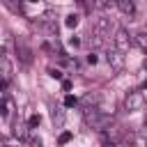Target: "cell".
Returning a JSON list of instances; mask_svg holds the SVG:
<instances>
[{
    "label": "cell",
    "instance_id": "obj_1",
    "mask_svg": "<svg viewBox=\"0 0 147 147\" xmlns=\"http://www.w3.org/2000/svg\"><path fill=\"white\" fill-rule=\"evenodd\" d=\"M85 124L94 131H106L110 124H113V115L108 113H101L99 108H85V115H83Z\"/></svg>",
    "mask_w": 147,
    "mask_h": 147
},
{
    "label": "cell",
    "instance_id": "obj_2",
    "mask_svg": "<svg viewBox=\"0 0 147 147\" xmlns=\"http://www.w3.org/2000/svg\"><path fill=\"white\" fill-rule=\"evenodd\" d=\"M124 108L129 113H138L145 108V94L142 92H129L126 99H124Z\"/></svg>",
    "mask_w": 147,
    "mask_h": 147
},
{
    "label": "cell",
    "instance_id": "obj_3",
    "mask_svg": "<svg viewBox=\"0 0 147 147\" xmlns=\"http://www.w3.org/2000/svg\"><path fill=\"white\" fill-rule=\"evenodd\" d=\"M16 53H18L21 64H25V67H30V64H32V48L28 46L25 37H16Z\"/></svg>",
    "mask_w": 147,
    "mask_h": 147
},
{
    "label": "cell",
    "instance_id": "obj_4",
    "mask_svg": "<svg viewBox=\"0 0 147 147\" xmlns=\"http://www.w3.org/2000/svg\"><path fill=\"white\" fill-rule=\"evenodd\" d=\"M113 39H115V48H117L119 53H126V51L131 48V44H133V41H131V37H129V32H126L124 28H119V30L115 32V37H113Z\"/></svg>",
    "mask_w": 147,
    "mask_h": 147
},
{
    "label": "cell",
    "instance_id": "obj_5",
    "mask_svg": "<svg viewBox=\"0 0 147 147\" xmlns=\"http://www.w3.org/2000/svg\"><path fill=\"white\" fill-rule=\"evenodd\" d=\"M108 64H110V69L115 74H119L124 69V53H119L117 48H110L108 51Z\"/></svg>",
    "mask_w": 147,
    "mask_h": 147
},
{
    "label": "cell",
    "instance_id": "obj_6",
    "mask_svg": "<svg viewBox=\"0 0 147 147\" xmlns=\"http://www.w3.org/2000/svg\"><path fill=\"white\" fill-rule=\"evenodd\" d=\"M64 119H67L64 110H62L60 106H51V122H53V126H55V129H62V126H64Z\"/></svg>",
    "mask_w": 147,
    "mask_h": 147
},
{
    "label": "cell",
    "instance_id": "obj_7",
    "mask_svg": "<svg viewBox=\"0 0 147 147\" xmlns=\"http://www.w3.org/2000/svg\"><path fill=\"white\" fill-rule=\"evenodd\" d=\"M11 136H14V138H18V140L28 138V124H23L21 119H16V122L11 124Z\"/></svg>",
    "mask_w": 147,
    "mask_h": 147
},
{
    "label": "cell",
    "instance_id": "obj_8",
    "mask_svg": "<svg viewBox=\"0 0 147 147\" xmlns=\"http://www.w3.org/2000/svg\"><path fill=\"white\" fill-rule=\"evenodd\" d=\"M96 101H99V96L92 94V92H87L83 99H78V106H83V110L85 108H96Z\"/></svg>",
    "mask_w": 147,
    "mask_h": 147
},
{
    "label": "cell",
    "instance_id": "obj_9",
    "mask_svg": "<svg viewBox=\"0 0 147 147\" xmlns=\"http://www.w3.org/2000/svg\"><path fill=\"white\" fill-rule=\"evenodd\" d=\"M117 7H119V9H122V14H124V16H129V18L136 14V5H133V0H117Z\"/></svg>",
    "mask_w": 147,
    "mask_h": 147
},
{
    "label": "cell",
    "instance_id": "obj_10",
    "mask_svg": "<svg viewBox=\"0 0 147 147\" xmlns=\"http://www.w3.org/2000/svg\"><path fill=\"white\" fill-rule=\"evenodd\" d=\"M9 76H11V62H9L5 55H0V78L7 80Z\"/></svg>",
    "mask_w": 147,
    "mask_h": 147
},
{
    "label": "cell",
    "instance_id": "obj_11",
    "mask_svg": "<svg viewBox=\"0 0 147 147\" xmlns=\"http://www.w3.org/2000/svg\"><path fill=\"white\" fill-rule=\"evenodd\" d=\"M14 110V103L9 99H0V117H9Z\"/></svg>",
    "mask_w": 147,
    "mask_h": 147
},
{
    "label": "cell",
    "instance_id": "obj_12",
    "mask_svg": "<svg viewBox=\"0 0 147 147\" xmlns=\"http://www.w3.org/2000/svg\"><path fill=\"white\" fill-rule=\"evenodd\" d=\"M133 41H136V46H138L140 51L147 53V32H138V34H133Z\"/></svg>",
    "mask_w": 147,
    "mask_h": 147
},
{
    "label": "cell",
    "instance_id": "obj_13",
    "mask_svg": "<svg viewBox=\"0 0 147 147\" xmlns=\"http://www.w3.org/2000/svg\"><path fill=\"white\" fill-rule=\"evenodd\" d=\"M5 5H7L14 14H23V2H21V0H5Z\"/></svg>",
    "mask_w": 147,
    "mask_h": 147
},
{
    "label": "cell",
    "instance_id": "obj_14",
    "mask_svg": "<svg viewBox=\"0 0 147 147\" xmlns=\"http://www.w3.org/2000/svg\"><path fill=\"white\" fill-rule=\"evenodd\" d=\"M78 21H80V16H78V14H69V16H64V25H67L69 30H74V28L78 25Z\"/></svg>",
    "mask_w": 147,
    "mask_h": 147
},
{
    "label": "cell",
    "instance_id": "obj_15",
    "mask_svg": "<svg viewBox=\"0 0 147 147\" xmlns=\"http://www.w3.org/2000/svg\"><path fill=\"white\" fill-rule=\"evenodd\" d=\"M76 106H78V99L74 94H67L64 96V108H76Z\"/></svg>",
    "mask_w": 147,
    "mask_h": 147
},
{
    "label": "cell",
    "instance_id": "obj_16",
    "mask_svg": "<svg viewBox=\"0 0 147 147\" xmlns=\"http://www.w3.org/2000/svg\"><path fill=\"white\" fill-rule=\"evenodd\" d=\"M39 122H41V117H39V115H30V117H28V129H37V126H39Z\"/></svg>",
    "mask_w": 147,
    "mask_h": 147
},
{
    "label": "cell",
    "instance_id": "obj_17",
    "mask_svg": "<svg viewBox=\"0 0 147 147\" xmlns=\"http://www.w3.org/2000/svg\"><path fill=\"white\" fill-rule=\"evenodd\" d=\"M94 5L103 9V7H115V5H117V0H94Z\"/></svg>",
    "mask_w": 147,
    "mask_h": 147
},
{
    "label": "cell",
    "instance_id": "obj_18",
    "mask_svg": "<svg viewBox=\"0 0 147 147\" xmlns=\"http://www.w3.org/2000/svg\"><path fill=\"white\" fill-rule=\"evenodd\" d=\"M48 76L55 78V80H62V71H60V69H53V67H51V69H48Z\"/></svg>",
    "mask_w": 147,
    "mask_h": 147
},
{
    "label": "cell",
    "instance_id": "obj_19",
    "mask_svg": "<svg viewBox=\"0 0 147 147\" xmlns=\"http://www.w3.org/2000/svg\"><path fill=\"white\" fill-rule=\"evenodd\" d=\"M71 138H74V136H71V131H64V133H60V145H67Z\"/></svg>",
    "mask_w": 147,
    "mask_h": 147
},
{
    "label": "cell",
    "instance_id": "obj_20",
    "mask_svg": "<svg viewBox=\"0 0 147 147\" xmlns=\"http://www.w3.org/2000/svg\"><path fill=\"white\" fill-rule=\"evenodd\" d=\"M30 147H44L41 138H39V136H32V138H30Z\"/></svg>",
    "mask_w": 147,
    "mask_h": 147
},
{
    "label": "cell",
    "instance_id": "obj_21",
    "mask_svg": "<svg viewBox=\"0 0 147 147\" xmlns=\"http://www.w3.org/2000/svg\"><path fill=\"white\" fill-rule=\"evenodd\" d=\"M85 60H87V64H96V62H99V55H96V53H87Z\"/></svg>",
    "mask_w": 147,
    "mask_h": 147
},
{
    "label": "cell",
    "instance_id": "obj_22",
    "mask_svg": "<svg viewBox=\"0 0 147 147\" xmlns=\"http://www.w3.org/2000/svg\"><path fill=\"white\" fill-rule=\"evenodd\" d=\"M69 46H74V48H78V46H80V39H78L76 34H74V37H69Z\"/></svg>",
    "mask_w": 147,
    "mask_h": 147
},
{
    "label": "cell",
    "instance_id": "obj_23",
    "mask_svg": "<svg viewBox=\"0 0 147 147\" xmlns=\"http://www.w3.org/2000/svg\"><path fill=\"white\" fill-rule=\"evenodd\" d=\"M62 90L69 92V90H71V80H62Z\"/></svg>",
    "mask_w": 147,
    "mask_h": 147
},
{
    "label": "cell",
    "instance_id": "obj_24",
    "mask_svg": "<svg viewBox=\"0 0 147 147\" xmlns=\"http://www.w3.org/2000/svg\"><path fill=\"white\" fill-rule=\"evenodd\" d=\"M5 90H7V80H0V96L5 94Z\"/></svg>",
    "mask_w": 147,
    "mask_h": 147
},
{
    "label": "cell",
    "instance_id": "obj_25",
    "mask_svg": "<svg viewBox=\"0 0 147 147\" xmlns=\"http://www.w3.org/2000/svg\"><path fill=\"white\" fill-rule=\"evenodd\" d=\"M142 67H145V71H147V60H145V64H142Z\"/></svg>",
    "mask_w": 147,
    "mask_h": 147
},
{
    "label": "cell",
    "instance_id": "obj_26",
    "mask_svg": "<svg viewBox=\"0 0 147 147\" xmlns=\"http://www.w3.org/2000/svg\"><path fill=\"white\" fill-rule=\"evenodd\" d=\"M28 2H39V0H28Z\"/></svg>",
    "mask_w": 147,
    "mask_h": 147
},
{
    "label": "cell",
    "instance_id": "obj_27",
    "mask_svg": "<svg viewBox=\"0 0 147 147\" xmlns=\"http://www.w3.org/2000/svg\"><path fill=\"white\" fill-rule=\"evenodd\" d=\"M0 147H11V145H0Z\"/></svg>",
    "mask_w": 147,
    "mask_h": 147
},
{
    "label": "cell",
    "instance_id": "obj_28",
    "mask_svg": "<svg viewBox=\"0 0 147 147\" xmlns=\"http://www.w3.org/2000/svg\"><path fill=\"white\" fill-rule=\"evenodd\" d=\"M78 2H80V5H85V0H78Z\"/></svg>",
    "mask_w": 147,
    "mask_h": 147
},
{
    "label": "cell",
    "instance_id": "obj_29",
    "mask_svg": "<svg viewBox=\"0 0 147 147\" xmlns=\"http://www.w3.org/2000/svg\"><path fill=\"white\" fill-rule=\"evenodd\" d=\"M145 87H147V83H145Z\"/></svg>",
    "mask_w": 147,
    "mask_h": 147
},
{
    "label": "cell",
    "instance_id": "obj_30",
    "mask_svg": "<svg viewBox=\"0 0 147 147\" xmlns=\"http://www.w3.org/2000/svg\"><path fill=\"white\" fill-rule=\"evenodd\" d=\"M60 147H64V145H60Z\"/></svg>",
    "mask_w": 147,
    "mask_h": 147
}]
</instances>
